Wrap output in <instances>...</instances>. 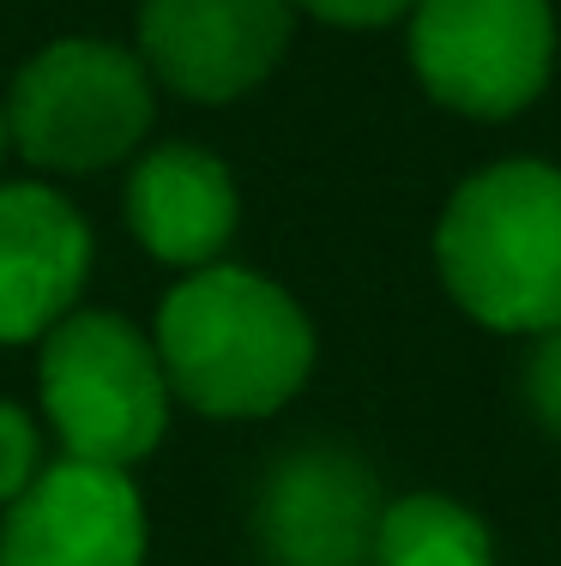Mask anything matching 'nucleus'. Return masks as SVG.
I'll return each instance as SVG.
<instances>
[{"mask_svg":"<svg viewBox=\"0 0 561 566\" xmlns=\"http://www.w3.org/2000/svg\"><path fill=\"white\" fill-rule=\"evenodd\" d=\"M157 78L139 49L103 36H55L12 73V151L49 175H97L152 139Z\"/></svg>","mask_w":561,"mask_h":566,"instance_id":"nucleus-4","label":"nucleus"},{"mask_svg":"<svg viewBox=\"0 0 561 566\" xmlns=\"http://www.w3.org/2000/svg\"><path fill=\"white\" fill-rule=\"evenodd\" d=\"M381 506L386 501L356 452L297 447L272 464L253 518L278 566H368Z\"/></svg>","mask_w":561,"mask_h":566,"instance_id":"nucleus-8","label":"nucleus"},{"mask_svg":"<svg viewBox=\"0 0 561 566\" xmlns=\"http://www.w3.org/2000/svg\"><path fill=\"white\" fill-rule=\"evenodd\" d=\"M236 223H242V193L218 151L187 139L139 151L127 175V229L152 260L181 272L218 265Z\"/></svg>","mask_w":561,"mask_h":566,"instance_id":"nucleus-10","label":"nucleus"},{"mask_svg":"<svg viewBox=\"0 0 561 566\" xmlns=\"http://www.w3.org/2000/svg\"><path fill=\"white\" fill-rule=\"evenodd\" d=\"M7 151H12V127H7V103H0V164H7Z\"/></svg>","mask_w":561,"mask_h":566,"instance_id":"nucleus-15","label":"nucleus"},{"mask_svg":"<svg viewBox=\"0 0 561 566\" xmlns=\"http://www.w3.org/2000/svg\"><path fill=\"white\" fill-rule=\"evenodd\" d=\"M169 392L211 422L278 416L314 374L302 302L248 265H199L164 295L152 326Z\"/></svg>","mask_w":561,"mask_h":566,"instance_id":"nucleus-1","label":"nucleus"},{"mask_svg":"<svg viewBox=\"0 0 561 566\" xmlns=\"http://www.w3.org/2000/svg\"><path fill=\"white\" fill-rule=\"evenodd\" d=\"M526 410L550 440H561V326L538 332L526 356Z\"/></svg>","mask_w":561,"mask_h":566,"instance_id":"nucleus-13","label":"nucleus"},{"mask_svg":"<svg viewBox=\"0 0 561 566\" xmlns=\"http://www.w3.org/2000/svg\"><path fill=\"white\" fill-rule=\"evenodd\" d=\"M91 277V223L61 187L0 181V344H37Z\"/></svg>","mask_w":561,"mask_h":566,"instance_id":"nucleus-9","label":"nucleus"},{"mask_svg":"<svg viewBox=\"0 0 561 566\" xmlns=\"http://www.w3.org/2000/svg\"><path fill=\"white\" fill-rule=\"evenodd\" d=\"M145 501L115 464L55 458L0 512V566H145Z\"/></svg>","mask_w":561,"mask_h":566,"instance_id":"nucleus-7","label":"nucleus"},{"mask_svg":"<svg viewBox=\"0 0 561 566\" xmlns=\"http://www.w3.org/2000/svg\"><path fill=\"white\" fill-rule=\"evenodd\" d=\"M290 36H297L290 0H139L133 49L157 91L218 109L278 73Z\"/></svg>","mask_w":561,"mask_h":566,"instance_id":"nucleus-6","label":"nucleus"},{"mask_svg":"<svg viewBox=\"0 0 561 566\" xmlns=\"http://www.w3.org/2000/svg\"><path fill=\"white\" fill-rule=\"evenodd\" d=\"M37 470H43V428H37L19 403L0 398V512L19 501Z\"/></svg>","mask_w":561,"mask_h":566,"instance_id":"nucleus-12","label":"nucleus"},{"mask_svg":"<svg viewBox=\"0 0 561 566\" xmlns=\"http://www.w3.org/2000/svg\"><path fill=\"white\" fill-rule=\"evenodd\" d=\"M435 272L489 332L561 326V169L501 157L465 175L435 223Z\"/></svg>","mask_w":561,"mask_h":566,"instance_id":"nucleus-2","label":"nucleus"},{"mask_svg":"<svg viewBox=\"0 0 561 566\" xmlns=\"http://www.w3.org/2000/svg\"><path fill=\"white\" fill-rule=\"evenodd\" d=\"M368 566H496V543L489 524L453 494H405L381 506Z\"/></svg>","mask_w":561,"mask_h":566,"instance_id":"nucleus-11","label":"nucleus"},{"mask_svg":"<svg viewBox=\"0 0 561 566\" xmlns=\"http://www.w3.org/2000/svg\"><path fill=\"white\" fill-rule=\"evenodd\" d=\"M37 403L61 458L133 470L169 434V374L145 326L115 307H73L37 338Z\"/></svg>","mask_w":561,"mask_h":566,"instance_id":"nucleus-3","label":"nucleus"},{"mask_svg":"<svg viewBox=\"0 0 561 566\" xmlns=\"http://www.w3.org/2000/svg\"><path fill=\"white\" fill-rule=\"evenodd\" d=\"M290 7L320 24H339V31H381L393 19H411L417 0H290Z\"/></svg>","mask_w":561,"mask_h":566,"instance_id":"nucleus-14","label":"nucleus"},{"mask_svg":"<svg viewBox=\"0 0 561 566\" xmlns=\"http://www.w3.org/2000/svg\"><path fill=\"white\" fill-rule=\"evenodd\" d=\"M411 66L440 109L507 120L555 73V12L550 0H417Z\"/></svg>","mask_w":561,"mask_h":566,"instance_id":"nucleus-5","label":"nucleus"}]
</instances>
